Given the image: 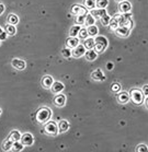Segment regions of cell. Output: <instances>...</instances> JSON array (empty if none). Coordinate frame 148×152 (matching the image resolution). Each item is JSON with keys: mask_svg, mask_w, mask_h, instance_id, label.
Instances as JSON below:
<instances>
[{"mask_svg": "<svg viewBox=\"0 0 148 152\" xmlns=\"http://www.w3.org/2000/svg\"><path fill=\"white\" fill-rule=\"evenodd\" d=\"M52 116V111L48 107H42L36 112V121L41 124H45Z\"/></svg>", "mask_w": 148, "mask_h": 152, "instance_id": "cell-1", "label": "cell"}, {"mask_svg": "<svg viewBox=\"0 0 148 152\" xmlns=\"http://www.w3.org/2000/svg\"><path fill=\"white\" fill-rule=\"evenodd\" d=\"M146 97L144 96V94L141 90L138 89H132L131 93H130V100L133 101V103H135L136 105H141L144 103V101Z\"/></svg>", "mask_w": 148, "mask_h": 152, "instance_id": "cell-2", "label": "cell"}, {"mask_svg": "<svg viewBox=\"0 0 148 152\" xmlns=\"http://www.w3.org/2000/svg\"><path fill=\"white\" fill-rule=\"evenodd\" d=\"M45 132L49 136H56L58 134V127H57V124L55 121H46L44 126Z\"/></svg>", "mask_w": 148, "mask_h": 152, "instance_id": "cell-3", "label": "cell"}, {"mask_svg": "<svg viewBox=\"0 0 148 152\" xmlns=\"http://www.w3.org/2000/svg\"><path fill=\"white\" fill-rule=\"evenodd\" d=\"M21 143L24 145V147H30L34 143V138H33V136L30 134V132H25L23 135H21Z\"/></svg>", "mask_w": 148, "mask_h": 152, "instance_id": "cell-4", "label": "cell"}, {"mask_svg": "<svg viewBox=\"0 0 148 152\" xmlns=\"http://www.w3.org/2000/svg\"><path fill=\"white\" fill-rule=\"evenodd\" d=\"M87 49L85 48V46L81 45V44H78V45L75 47V48L71 49V55L72 57H75V58H79V57H82L85 55V53H86Z\"/></svg>", "mask_w": 148, "mask_h": 152, "instance_id": "cell-5", "label": "cell"}, {"mask_svg": "<svg viewBox=\"0 0 148 152\" xmlns=\"http://www.w3.org/2000/svg\"><path fill=\"white\" fill-rule=\"evenodd\" d=\"M49 89L52 90L53 93L58 94V93H62L63 91H64L65 86H64V83L60 82V81H55V82H53L52 86H51Z\"/></svg>", "mask_w": 148, "mask_h": 152, "instance_id": "cell-6", "label": "cell"}, {"mask_svg": "<svg viewBox=\"0 0 148 152\" xmlns=\"http://www.w3.org/2000/svg\"><path fill=\"white\" fill-rule=\"evenodd\" d=\"M11 65H12V67H13L14 69H18V70L25 69V66H27V64H25L24 60H22V59H18V58L12 59Z\"/></svg>", "mask_w": 148, "mask_h": 152, "instance_id": "cell-7", "label": "cell"}, {"mask_svg": "<svg viewBox=\"0 0 148 152\" xmlns=\"http://www.w3.org/2000/svg\"><path fill=\"white\" fill-rule=\"evenodd\" d=\"M54 104L56 106L63 107L66 104V96L63 93L56 94V96L54 97Z\"/></svg>", "mask_w": 148, "mask_h": 152, "instance_id": "cell-8", "label": "cell"}, {"mask_svg": "<svg viewBox=\"0 0 148 152\" xmlns=\"http://www.w3.org/2000/svg\"><path fill=\"white\" fill-rule=\"evenodd\" d=\"M71 13L75 14V15H86L87 14V9L82 6H79V4H75L74 7L71 8Z\"/></svg>", "mask_w": 148, "mask_h": 152, "instance_id": "cell-9", "label": "cell"}, {"mask_svg": "<svg viewBox=\"0 0 148 152\" xmlns=\"http://www.w3.org/2000/svg\"><path fill=\"white\" fill-rule=\"evenodd\" d=\"M79 44V38H77V36H69L67 38V41H66V47H68V48L72 49L75 48L77 45Z\"/></svg>", "mask_w": 148, "mask_h": 152, "instance_id": "cell-10", "label": "cell"}, {"mask_svg": "<svg viewBox=\"0 0 148 152\" xmlns=\"http://www.w3.org/2000/svg\"><path fill=\"white\" fill-rule=\"evenodd\" d=\"M115 32H116V34L119 35L120 37H127L128 34H130V28L125 26V25L119 26V28L115 30Z\"/></svg>", "mask_w": 148, "mask_h": 152, "instance_id": "cell-11", "label": "cell"}, {"mask_svg": "<svg viewBox=\"0 0 148 152\" xmlns=\"http://www.w3.org/2000/svg\"><path fill=\"white\" fill-rule=\"evenodd\" d=\"M120 11L122 12V13H127V12H131L132 10V4L131 2H128V1H126V0H124V1H122L120 4Z\"/></svg>", "mask_w": 148, "mask_h": 152, "instance_id": "cell-12", "label": "cell"}, {"mask_svg": "<svg viewBox=\"0 0 148 152\" xmlns=\"http://www.w3.org/2000/svg\"><path fill=\"white\" fill-rule=\"evenodd\" d=\"M91 78L93 80H96V81H103L105 79V77H104V73L102 72V70L101 69H96L91 73Z\"/></svg>", "mask_w": 148, "mask_h": 152, "instance_id": "cell-13", "label": "cell"}, {"mask_svg": "<svg viewBox=\"0 0 148 152\" xmlns=\"http://www.w3.org/2000/svg\"><path fill=\"white\" fill-rule=\"evenodd\" d=\"M57 127H58V132H60V134L66 132L69 129V123L66 119H62L57 124Z\"/></svg>", "mask_w": 148, "mask_h": 152, "instance_id": "cell-14", "label": "cell"}, {"mask_svg": "<svg viewBox=\"0 0 148 152\" xmlns=\"http://www.w3.org/2000/svg\"><path fill=\"white\" fill-rule=\"evenodd\" d=\"M85 57L88 61H93V60H96V57H98V54H96L93 49H87L86 53H85Z\"/></svg>", "mask_w": 148, "mask_h": 152, "instance_id": "cell-15", "label": "cell"}, {"mask_svg": "<svg viewBox=\"0 0 148 152\" xmlns=\"http://www.w3.org/2000/svg\"><path fill=\"white\" fill-rule=\"evenodd\" d=\"M53 82H54V80H53V78L51 76H45V77H43V79H42V86H43V88H45V89H49V88L52 86Z\"/></svg>", "mask_w": 148, "mask_h": 152, "instance_id": "cell-16", "label": "cell"}, {"mask_svg": "<svg viewBox=\"0 0 148 152\" xmlns=\"http://www.w3.org/2000/svg\"><path fill=\"white\" fill-rule=\"evenodd\" d=\"M117 101L121 104H126L130 101V94L126 92H120L117 95Z\"/></svg>", "mask_w": 148, "mask_h": 152, "instance_id": "cell-17", "label": "cell"}, {"mask_svg": "<svg viewBox=\"0 0 148 152\" xmlns=\"http://www.w3.org/2000/svg\"><path fill=\"white\" fill-rule=\"evenodd\" d=\"M90 13L94 17V19H100L102 15H104V14L107 13V11H105V9H98L96 8V9H91Z\"/></svg>", "mask_w": 148, "mask_h": 152, "instance_id": "cell-18", "label": "cell"}, {"mask_svg": "<svg viewBox=\"0 0 148 152\" xmlns=\"http://www.w3.org/2000/svg\"><path fill=\"white\" fill-rule=\"evenodd\" d=\"M87 33H88V36L94 37V36H96L98 33H99V28H98V26H96L94 24L89 25V26L87 28Z\"/></svg>", "mask_w": 148, "mask_h": 152, "instance_id": "cell-19", "label": "cell"}, {"mask_svg": "<svg viewBox=\"0 0 148 152\" xmlns=\"http://www.w3.org/2000/svg\"><path fill=\"white\" fill-rule=\"evenodd\" d=\"M83 46L86 49H92L93 46H94V38L89 36V38L87 37L85 38V43H83Z\"/></svg>", "mask_w": 148, "mask_h": 152, "instance_id": "cell-20", "label": "cell"}, {"mask_svg": "<svg viewBox=\"0 0 148 152\" xmlns=\"http://www.w3.org/2000/svg\"><path fill=\"white\" fill-rule=\"evenodd\" d=\"M7 21H8V24L15 25V24H18V23H19V17H18L17 14L11 13V14H9V15H8Z\"/></svg>", "mask_w": 148, "mask_h": 152, "instance_id": "cell-21", "label": "cell"}, {"mask_svg": "<svg viewBox=\"0 0 148 152\" xmlns=\"http://www.w3.org/2000/svg\"><path fill=\"white\" fill-rule=\"evenodd\" d=\"M21 138V134L20 132H18V130H12V132H10V135H9V137H8V139H10L11 141H19Z\"/></svg>", "mask_w": 148, "mask_h": 152, "instance_id": "cell-22", "label": "cell"}, {"mask_svg": "<svg viewBox=\"0 0 148 152\" xmlns=\"http://www.w3.org/2000/svg\"><path fill=\"white\" fill-rule=\"evenodd\" d=\"M94 44H100V45L104 46L105 48L108 47V39L104 36H96V38H94Z\"/></svg>", "mask_w": 148, "mask_h": 152, "instance_id": "cell-23", "label": "cell"}, {"mask_svg": "<svg viewBox=\"0 0 148 152\" xmlns=\"http://www.w3.org/2000/svg\"><path fill=\"white\" fill-rule=\"evenodd\" d=\"M4 32H6L8 35H10V36H13V35L17 33V28L12 24H7L6 28H4Z\"/></svg>", "mask_w": 148, "mask_h": 152, "instance_id": "cell-24", "label": "cell"}, {"mask_svg": "<svg viewBox=\"0 0 148 152\" xmlns=\"http://www.w3.org/2000/svg\"><path fill=\"white\" fill-rule=\"evenodd\" d=\"M80 28H81V26H80L79 24H76V25H72L71 28H70V31H69V36H78V33H79Z\"/></svg>", "mask_w": 148, "mask_h": 152, "instance_id": "cell-25", "label": "cell"}, {"mask_svg": "<svg viewBox=\"0 0 148 152\" xmlns=\"http://www.w3.org/2000/svg\"><path fill=\"white\" fill-rule=\"evenodd\" d=\"M85 23H86L88 26H89V25H93L96 23V19H94V17H93L91 13H87L86 18H85Z\"/></svg>", "mask_w": 148, "mask_h": 152, "instance_id": "cell-26", "label": "cell"}, {"mask_svg": "<svg viewBox=\"0 0 148 152\" xmlns=\"http://www.w3.org/2000/svg\"><path fill=\"white\" fill-rule=\"evenodd\" d=\"M109 4V0H96V7L98 9H105Z\"/></svg>", "mask_w": 148, "mask_h": 152, "instance_id": "cell-27", "label": "cell"}, {"mask_svg": "<svg viewBox=\"0 0 148 152\" xmlns=\"http://www.w3.org/2000/svg\"><path fill=\"white\" fill-rule=\"evenodd\" d=\"M109 26H110V28L112 30V31H115L120 25H119V21H117V18L114 17L113 19H111L110 20V23H109Z\"/></svg>", "mask_w": 148, "mask_h": 152, "instance_id": "cell-28", "label": "cell"}, {"mask_svg": "<svg viewBox=\"0 0 148 152\" xmlns=\"http://www.w3.org/2000/svg\"><path fill=\"white\" fill-rule=\"evenodd\" d=\"M110 20H111V17L107 13L100 18V22H101V24L103 25V26H108V25H109V23H110Z\"/></svg>", "mask_w": 148, "mask_h": 152, "instance_id": "cell-29", "label": "cell"}, {"mask_svg": "<svg viewBox=\"0 0 148 152\" xmlns=\"http://www.w3.org/2000/svg\"><path fill=\"white\" fill-rule=\"evenodd\" d=\"M12 143H13V141H11L10 139H6L4 143H2V149H4V151H9L12 148Z\"/></svg>", "mask_w": 148, "mask_h": 152, "instance_id": "cell-30", "label": "cell"}, {"mask_svg": "<svg viewBox=\"0 0 148 152\" xmlns=\"http://www.w3.org/2000/svg\"><path fill=\"white\" fill-rule=\"evenodd\" d=\"M83 4H85V7L90 10L96 8V0H83Z\"/></svg>", "mask_w": 148, "mask_h": 152, "instance_id": "cell-31", "label": "cell"}, {"mask_svg": "<svg viewBox=\"0 0 148 152\" xmlns=\"http://www.w3.org/2000/svg\"><path fill=\"white\" fill-rule=\"evenodd\" d=\"M24 148V145L21 143V142L19 141H14L13 143H12V148H11V150H13V151H22Z\"/></svg>", "mask_w": 148, "mask_h": 152, "instance_id": "cell-32", "label": "cell"}, {"mask_svg": "<svg viewBox=\"0 0 148 152\" xmlns=\"http://www.w3.org/2000/svg\"><path fill=\"white\" fill-rule=\"evenodd\" d=\"M93 50L96 53V54H100V53H103L104 50H105V47L102 45H100V44H94V46H93Z\"/></svg>", "mask_w": 148, "mask_h": 152, "instance_id": "cell-33", "label": "cell"}, {"mask_svg": "<svg viewBox=\"0 0 148 152\" xmlns=\"http://www.w3.org/2000/svg\"><path fill=\"white\" fill-rule=\"evenodd\" d=\"M62 55H63V57H65V58H69V57H71V49L68 48V47L63 48Z\"/></svg>", "mask_w": 148, "mask_h": 152, "instance_id": "cell-34", "label": "cell"}, {"mask_svg": "<svg viewBox=\"0 0 148 152\" xmlns=\"http://www.w3.org/2000/svg\"><path fill=\"white\" fill-rule=\"evenodd\" d=\"M111 90H112V92H114V93H119L121 91V86L116 82L113 83V84L111 86Z\"/></svg>", "mask_w": 148, "mask_h": 152, "instance_id": "cell-35", "label": "cell"}, {"mask_svg": "<svg viewBox=\"0 0 148 152\" xmlns=\"http://www.w3.org/2000/svg\"><path fill=\"white\" fill-rule=\"evenodd\" d=\"M85 18H86V15H81V14L77 15V18H76V23H77V24H79V25L85 24Z\"/></svg>", "mask_w": 148, "mask_h": 152, "instance_id": "cell-36", "label": "cell"}, {"mask_svg": "<svg viewBox=\"0 0 148 152\" xmlns=\"http://www.w3.org/2000/svg\"><path fill=\"white\" fill-rule=\"evenodd\" d=\"M78 36L79 38H87L88 37V33H87V28H80L79 33H78Z\"/></svg>", "mask_w": 148, "mask_h": 152, "instance_id": "cell-37", "label": "cell"}, {"mask_svg": "<svg viewBox=\"0 0 148 152\" xmlns=\"http://www.w3.org/2000/svg\"><path fill=\"white\" fill-rule=\"evenodd\" d=\"M136 151L137 152H147V145H145V143H141V145H137Z\"/></svg>", "mask_w": 148, "mask_h": 152, "instance_id": "cell-38", "label": "cell"}, {"mask_svg": "<svg viewBox=\"0 0 148 152\" xmlns=\"http://www.w3.org/2000/svg\"><path fill=\"white\" fill-rule=\"evenodd\" d=\"M7 37H8V34L4 31L0 33V41H4V39H7Z\"/></svg>", "mask_w": 148, "mask_h": 152, "instance_id": "cell-39", "label": "cell"}, {"mask_svg": "<svg viewBox=\"0 0 148 152\" xmlns=\"http://www.w3.org/2000/svg\"><path fill=\"white\" fill-rule=\"evenodd\" d=\"M147 88H148L147 86H144V88H143V91H141V92H143V94H144V96L146 97V99H147V94H148Z\"/></svg>", "mask_w": 148, "mask_h": 152, "instance_id": "cell-40", "label": "cell"}, {"mask_svg": "<svg viewBox=\"0 0 148 152\" xmlns=\"http://www.w3.org/2000/svg\"><path fill=\"white\" fill-rule=\"evenodd\" d=\"M4 4H0V15L4 13Z\"/></svg>", "mask_w": 148, "mask_h": 152, "instance_id": "cell-41", "label": "cell"}, {"mask_svg": "<svg viewBox=\"0 0 148 152\" xmlns=\"http://www.w3.org/2000/svg\"><path fill=\"white\" fill-rule=\"evenodd\" d=\"M108 65H109V69H112V68H113V64H112V62H109Z\"/></svg>", "mask_w": 148, "mask_h": 152, "instance_id": "cell-42", "label": "cell"}, {"mask_svg": "<svg viewBox=\"0 0 148 152\" xmlns=\"http://www.w3.org/2000/svg\"><path fill=\"white\" fill-rule=\"evenodd\" d=\"M117 2H122V1H124V0H116Z\"/></svg>", "mask_w": 148, "mask_h": 152, "instance_id": "cell-43", "label": "cell"}, {"mask_svg": "<svg viewBox=\"0 0 148 152\" xmlns=\"http://www.w3.org/2000/svg\"><path fill=\"white\" fill-rule=\"evenodd\" d=\"M1 32H4V30H2V28H0V33H1Z\"/></svg>", "mask_w": 148, "mask_h": 152, "instance_id": "cell-44", "label": "cell"}, {"mask_svg": "<svg viewBox=\"0 0 148 152\" xmlns=\"http://www.w3.org/2000/svg\"><path fill=\"white\" fill-rule=\"evenodd\" d=\"M0 45H1V41H0Z\"/></svg>", "mask_w": 148, "mask_h": 152, "instance_id": "cell-45", "label": "cell"}, {"mask_svg": "<svg viewBox=\"0 0 148 152\" xmlns=\"http://www.w3.org/2000/svg\"><path fill=\"white\" fill-rule=\"evenodd\" d=\"M0 114H1V110H0Z\"/></svg>", "mask_w": 148, "mask_h": 152, "instance_id": "cell-46", "label": "cell"}]
</instances>
